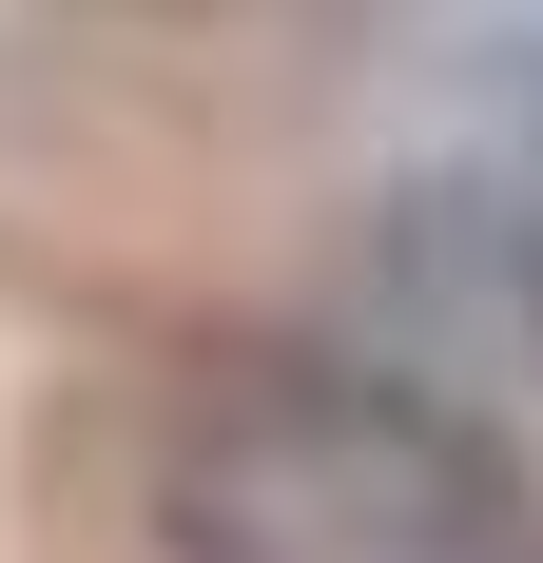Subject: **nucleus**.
<instances>
[{
	"label": "nucleus",
	"instance_id": "1",
	"mask_svg": "<svg viewBox=\"0 0 543 563\" xmlns=\"http://www.w3.org/2000/svg\"><path fill=\"white\" fill-rule=\"evenodd\" d=\"M136 563H543V466L369 350H195L136 448Z\"/></svg>",
	"mask_w": 543,
	"mask_h": 563
}]
</instances>
